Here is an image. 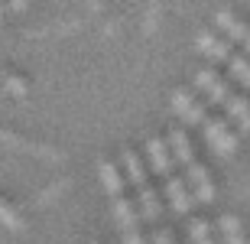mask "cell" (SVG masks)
Returning a JSON list of instances; mask_svg holds the SVG:
<instances>
[{
	"instance_id": "1",
	"label": "cell",
	"mask_w": 250,
	"mask_h": 244,
	"mask_svg": "<svg viewBox=\"0 0 250 244\" xmlns=\"http://www.w3.org/2000/svg\"><path fill=\"white\" fill-rule=\"evenodd\" d=\"M205 140H208V147H211L218 156H231L234 150H237V131L231 127V121L228 117H208V124H205Z\"/></svg>"
},
{
	"instance_id": "2",
	"label": "cell",
	"mask_w": 250,
	"mask_h": 244,
	"mask_svg": "<svg viewBox=\"0 0 250 244\" xmlns=\"http://www.w3.org/2000/svg\"><path fill=\"white\" fill-rule=\"evenodd\" d=\"M146 156H149V166H153V173L163 179L176 176L172 173V150H169V140H163V137H149L146 140Z\"/></svg>"
},
{
	"instance_id": "3",
	"label": "cell",
	"mask_w": 250,
	"mask_h": 244,
	"mask_svg": "<svg viewBox=\"0 0 250 244\" xmlns=\"http://www.w3.org/2000/svg\"><path fill=\"white\" fill-rule=\"evenodd\" d=\"M166 196H169V202H172V208H176L179 215H186V212H192L198 205V199L192 196L186 176H169L166 179Z\"/></svg>"
},
{
	"instance_id": "4",
	"label": "cell",
	"mask_w": 250,
	"mask_h": 244,
	"mask_svg": "<svg viewBox=\"0 0 250 244\" xmlns=\"http://www.w3.org/2000/svg\"><path fill=\"white\" fill-rule=\"evenodd\" d=\"M214 26L221 29L224 33V39H228V43H247V36H250V29H247V23H244L241 17H234L231 10H218V13H214Z\"/></svg>"
},
{
	"instance_id": "5",
	"label": "cell",
	"mask_w": 250,
	"mask_h": 244,
	"mask_svg": "<svg viewBox=\"0 0 250 244\" xmlns=\"http://www.w3.org/2000/svg\"><path fill=\"white\" fill-rule=\"evenodd\" d=\"M198 49L214 62H231L234 59V43H228L224 36H214V33H198Z\"/></svg>"
},
{
	"instance_id": "6",
	"label": "cell",
	"mask_w": 250,
	"mask_h": 244,
	"mask_svg": "<svg viewBox=\"0 0 250 244\" xmlns=\"http://www.w3.org/2000/svg\"><path fill=\"white\" fill-rule=\"evenodd\" d=\"M169 150H172V156H176V163H182V169H188V166H195V150H192V143H188V137H186V131L182 127H172L169 131Z\"/></svg>"
},
{
	"instance_id": "7",
	"label": "cell",
	"mask_w": 250,
	"mask_h": 244,
	"mask_svg": "<svg viewBox=\"0 0 250 244\" xmlns=\"http://www.w3.org/2000/svg\"><path fill=\"white\" fill-rule=\"evenodd\" d=\"M124 169H127V182L133 189H137V192H143V189H149V179H146V166H143V163H140V156L133 150H130V147H124Z\"/></svg>"
},
{
	"instance_id": "8",
	"label": "cell",
	"mask_w": 250,
	"mask_h": 244,
	"mask_svg": "<svg viewBox=\"0 0 250 244\" xmlns=\"http://www.w3.org/2000/svg\"><path fill=\"white\" fill-rule=\"evenodd\" d=\"M98 173H101V182H104V189H107V196L121 199L124 196V176H121V169L114 166L111 160H101V163H98Z\"/></svg>"
},
{
	"instance_id": "9",
	"label": "cell",
	"mask_w": 250,
	"mask_h": 244,
	"mask_svg": "<svg viewBox=\"0 0 250 244\" xmlns=\"http://www.w3.org/2000/svg\"><path fill=\"white\" fill-rule=\"evenodd\" d=\"M114 218H117V225L124 228V231H137V202H130L127 196L114 199Z\"/></svg>"
},
{
	"instance_id": "10",
	"label": "cell",
	"mask_w": 250,
	"mask_h": 244,
	"mask_svg": "<svg viewBox=\"0 0 250 244\" xmlns=\"http://www.w3.org/2000/svg\"><path fill=\"white\" fill-rule=\"evenodd\" d=\"M137 205H140V215L146 218V222H156L159 218V196H156L153 186L143 189V192H137Z\"/></svg>"
},
{
	"instance_id": "11",
	"label": "cell",
	"mask_w": 250,
	"mask_h": 244,
	"mask_svg": "<svg viewBox=\"0 0 250 244\" xmlns=\"http://www.w3.org/2000/svg\"><path fill=\"white\" fill-rule=\"evenodd\" d=\"M195 108H198V101H195V94L188 91V88H176V91H172V111H176L182 121L192 117Z\"/></svg>"
},
{
	"instance_id": "12",
	"label": "cell",
	"mask_w": 250,
	"mask_h": 244,
	"mask_svg": "<svg viewBox=\"0 0 250 244\" xmlns=\"http://www.w3.org/2000/svg\"><path fill=\"white\" fill-rule=\"evenodd\" d=\"M228 68H231L234 82H241L244 88H250V59L247 56H237V52H234V59L228 62Z\"/></svg>"
},
{
	"instance_id": "13",
	"label": "cell",
	"mask_w": 250,
	"mask_h": 244,
	"mask_svg": "<svg viewBox=\"0 0 250 244\" xmlns=\"http://www.w3.org/2000/svg\"><path fill=\"white\" fill-rule=\"evenodd\" d=\"M224 111H228V121L241 124L244 117L250 114V101H247V98H241V94H231V101L224 104Z\"/></svg>"
},
{
	"instance_id": "14",
	"label": "cell",
	"mask_w": 250,
	"mask_h": 244,
	"mask_svg": "<svg viewBox=\"0 0 250 244\" xmlns=\"http://www.w3.org/2000/svg\"><path fill=\"white\" fill-rule=\"evenodd\" d=\"M218 231H221V238H234V235H244V225H241V218H237V215H221Z\"/></svg>"
},
{
	"instance_id": "15",
	"label": "cell",
	"mask_w": 250,
	"mask_h": 244,
	"mask_svg": "<svg viewBox=\"0 0 250 244\" xmlns=\"http://www.w3.org/2000/svg\"><path fill=\"white\" fill-rule=\"evenodd\" d=\"M218 82H221V78L214 75V68H198V72H195V88H198V91H205V94L211 91Z\"/></svg>"
},
{
	"instance_id": "16",
	"label": "cell",
	"mask_w": 250,
	"mask_h": 244,
	"mask_svg": "<svg viewBox=\"0 0 250 244\" xmlns=\"http://www.w3.org/2000/svg\"><path fill=\"white\" fill-rule=\"evenodd\" d=\"M188 238H192V244H198V241L214 238V231H211V225H208V222H192V225H188Z\"/></svg>"
},
{
	"instance_id": "17",
	"label": "cell",
	"mask_w": 250,
	"mask_h": 244,
	"mask_svg": "<svg viewBox=\"0 0 250 244\" xmlns=\"http://www.w3.org/2000/svg\"><path fill=\"white\" fill-rule=\"evenodd\" d=\"M149 244H176V241H172V231H169V228H156Z\"/></svg>"
},
{
	"instance_id": "18",
	"label": "cell",
	"mask_w": 250,
	"mask_h": 244,
	"mask_svg": "<svg viewBox=\"0 0 250 244\" xmlns=\"http://www.w3.org/2000/svg\"><path fill=\"white\" fill-rule=\"evenodd\" d=\"M0 222H7V225H13V228H20V218L10 212V208H3V202H0Z\"/></svg>"
},
{
	"instance_id": "19",
	"label": "cell",
	"mask_w": 250,
	"mask_h": 244,
	"mask_svg": "<svg viewBox=\"0 0 250 244\" xmlns=\"http://www.w3.org/2000/svg\"><path fill=\"white\" fill-rule=\"evenodd\" d=\"M124 244H146V241L140 238V231H127V235H124Z\"/></svg>"
},
{
	"instance_id": "20",
	"label": "cell",
	"mask_w": 250,
	"mask_h": 244,
	"mask_svg": "<svg viewBox=\"0 0 250 244\" xmlns=\"http://www.w3.org/2000/svg\"><path fill=\"white\" fill-rule=\"evenodd\" d=\"M221 244H247L244 235H234V238H221Z\"/></svg>"
},
{
	"instance_id": "21",
	"label": "cell",
	"mask_w": 250,
	"mask_h": 244,
	"mask_svg": "<svg viewBox=\"0 0 250 244\" xmlns=\"http://www.w3.org/2000/svg\"><path fill=\"white\" fill-rule=\"evenodd\" d=\"M237 127H241V133H250V114H247V117H244L241 124H237Z\"/></svg>"
},
{
	"instance_id": "22",
	"label": "cell",
	"mask_w": 250,
	"mask_h": 244,
	"mask_svg": "<svg viewBox=\"0 0 250 244\" xmlns=\"http://www.w3.org/2000/svg\"><path fill=\"white\" fill-rule=\"evenodd\" d=\"M244 52H247V56H250V36H247V43H244Z\"/></svg>"
},
{
	"instance_id": "23",
	"label": "cell",
	"mask_w": 250,
	"mask_h": 244,
	"mask_svg": "<svg viewBox=\"0 0 250 244\" xmlns=\"http://www.w3.org/2000/svg\"><path fill=\"white\" fill-rule=\"evenodd\" d=\"M198 244H221V241H214V238H208V241H198Z\"/></svg>"
}]
</instances>
